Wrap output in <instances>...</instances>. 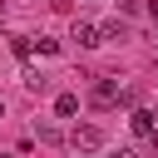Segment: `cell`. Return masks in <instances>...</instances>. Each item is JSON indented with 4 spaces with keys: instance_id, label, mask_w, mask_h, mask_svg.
<instances>
[{
    "instance_id": "9",
    "label": "cell",
    "mask_w": 158,
    "mask_h": 158,
    "mask_svg": "<svg viewBox=\"0 0 158 158\" xmlns=\"http://www.w3.org/2000/svg\"><path fill=\"white\" fill-rule=\"evenodd\" d=\"M10 49H15L20 59H30V54H35V40H25V35H15V40H10Z\"/></svg>"
},
{
    "instance_id": "10",
    "label": "cell",
    "mask_w": 158,
    "mask_h": 158,
    "mask_svg": "<svg viewBox=\"0 0 158 158\" xmlns=\"http://www.w3.org/2000/svg\"><path fill=\"white\" fill-rule=\"evenodd\" d=\"M109 158H138V148H114Z\"/></svg>"
},
{
    "instance_id": "14",
    "label": "cell",
    "mask_w": 158,
    "mask_h": 158,
    "mask_svg": "<svg viewBox=\"0 0 158 158\" xmlns=\"http://www.w3.org/2000/svg\"><path fill=\"white\" fill-rule=\"evenodd\" d=\"M153 118H158V109H153Z\"/></svg>"
},
{
    "instance_id": "7",
    "label": "cell",
    "mask_w": 158,
    "mask_h": 158,
    "mask_svg": "<svg viewBox=\"0 0 158 158\" xmlns=\"http://www.w3.org/2000/svg\"><path fill=\"white\" fill-rule=\"evenodd\" d=\"M25 89H30V94H44V89H49V79H44L40 69H25Z\"/></svg>"
},
{
    "instance_id": "13",
    "label": "cell",
    "mask_w": 158,
    "mask_h": 158,
    "mask_svg": "<svg viewBox=\"0 0 158 158\" xmlns=\"http://www.w3.org/2000/svg\"><path fill=\"white\" fill-rule=\"evenodd\" d=\"M0 118H5V104H0Z\"/></svg>"
},
{
    "instance_id": "5",
    "label": "cell",
    "mask_w": 158,
    "mask_h": 158,
    "mask_svg": "<svg viewBox=\"0 0 158 158\" xmlns=\"http://www.w3.org/2000/svg\"><path fill=\"white\" fill-rule=\"evenodd\" d=\"M54 114H59V118H74V114H79V94H59V99H54Z\"/></svg>"
},
{
    "instance_id": "15",
    "label": "cell",
    "mask_w": 158,
    "mask_h": 158,
    "mask_svg": "<svg viewBox=\"0 0 158 158\" xmlns=\"http://www.w3.org/2000/svg\"><path fill=\"white\" fill-rule=\"evenodd\" d=\"M99 5H104V0H99Z\"/></svg>"
},
{
    "instance_id": "2",
    "label": "cell",
    "mask_w": 158,
    "mask_h": 158,
    "mask_svg": "<svg viewBox=\"0 0 158 158\" xmlns=\"http://www.w3.org/2000/svg\"><path fill=\"white\" fill-rule=\"evenodd\" d=\"M118 99H123V89H118L114 79H99V84H94V94H89V104H94V109H114Z\"/></svg>"
},
{
    "instance_id": "1",
    "label": "cell",
    "mask_w": 158,
    "mask_h": 158,
    "mask_svg": "<svg viewBox=\"0 0 158 158\" xmlns=\"http://www.w3.org/2000/svg\"><path fill=\"white\" fill-rule=\"evenodd\" d=\"M128 128H133L143 143L158 148V118H153V109H133V114H128Z\"/></svg>"
},
{
    "instance_id": "3",
    "label": "cell",
    "mask_w": 158,
    "mask_h": 158,
    "mask_svg": "<svg viewBox=\"0 0 158 158\" xmlns=\"http://www.w3.org/2000/svg\"><path fill=\"white\" fill-rule=\"evenodd\" d=\"M69 143L89 153V148H99V143H104V128H99V123H84V128H74V138H69Z\"/></svg>"
},
{
    "instance_id": "6",
    "label": "cell",
    "mask_w": 158,
    "mask_h": 158,
    "mask_svg": "<svg viewBox=\"0 0 158 158\" xmlns=\"http://www.w3.org/2000/svg\"><path fill=\"white\" fill-rule=\"evenodd\" d=\"M123 35H128V30H123V25L114 20V25H104V30H99V44H118Z\"/></svg>"
},
{
    "instance_id": "8",
    "label": "cell",
    "mask_w": 158,
    "mask_h": 158,
    "mask_svg": "<svg viewBox=\"0 0 158 158\" xmlns=\"http://www.w3.org/2000/svg\"><path fill=\"white\" fill-rule=\"evenodd\" d=\"M35 138H40V143H59V138H64V133H59V128H54V123H35Z\"/></svg>"
},
{
    "instance_id": "12",
    "label": "cell",
    "mask_w": 158,
    "mask_h": 158,
    "mask_svg": "<svg viewBox=\"0 0 158 158\" xmlns=\"http://www.w3.org/2000/svg\"><path fill=\"white\" fill-rule=\"evenodd\" d=\"M0 158H20V153H0Z\"/></svg>"
},
{
    "instance_id": "4",
    "label": "cell",
    "mask_w": 158,
    "mask_h": 158,
    "mask_svg": "<svg viewBox=\"0 0 158 158\" xmlns=\"http://www.w3.org/2000/svg\"><path fill=\"white\" fill-rule=\"evenodd\" d=\"M69 40H74L79 49H94V44H99V30H94L89 20H74V30H69Z\"/></svg>"
},
{
    "instance_id": "11",
    "label": "cell",
    "mask_w": 158,
    "mask_h": 158,
    "mask_svg": "<svg viewBox=\"0 0 158 158\" xmlns=\"http://www.w3.org/2000/svg\"><path fill=\"white\" fill-rule=\"evenodd\" d=\"M148 10H153V20H158V0H153V5H148Z\"/></svg>"
}]
</instances>
